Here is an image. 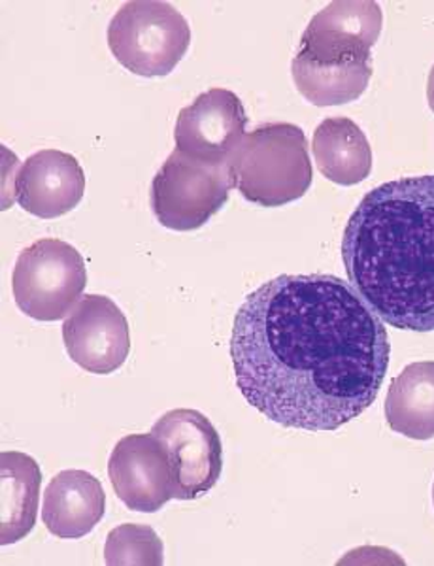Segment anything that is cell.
Wrapping results in <instances>:
<instances>
[{
	"label": "cell",
	"instance_id": "1",
	"mask_svg": "<svg viewBox=\"0 0 434 566\" xmlns=\"http://www.w3.org/2000/svg\"><path fill=\"white\" fill-rule=\"evenodd\" d=\"M383 322L351 283L284 274L250 293L231 336L242 397L289 429L337 431L374 405L389 368Z\"/></svg>",
	"mask_w": 434,
	"mask_h": 566
},
{
	"label": "cell",
	"instance_id": "2",
	"mask_svg": "<svg viewBox=\"0 0 434 566\" xmlns=\"http://www.w3.org/2000/svg\"><path fill=\"white\" fill-rule=\"evenodd\" d=\"M342 261L382 322L434 331V176L388 181L364 195L343 229Z\"/></svg>",
	"mask_w": 434,
	"mask_h": 566
},
{
	"label": "cell",
	"instance_id": "3",
	"mask_svg": "<svg viewBox=\"0 0 434 566\" xmlns=\"http://www.w3.org/2000/svg\"><path fill=\"white\" fill-rule=\"evenodd\" d=\"M229 168L234 189L263 208L303 199L314 176L305 130L293 123H265L247 133Z\"/></svg>",
	"mask_w": 434,
	"mask_h": 566
},
{
	"label": "cell",
	"instance_id": "4",
	"mask_svg": "<svg viewBox=\"0 0 434 566\" xmlns=\"http://www.w3.org/2000/svg\"><path fill=\"white\" fill-rule=\"evenodd\" d=\"M189 44L188 20L169 2L130 0L108 25L110 52L137 76H169L186 57Z\"/></svg>",
	"mask_w": 434,
	"mask_h": 566
},
{
	"label": "cell",
	"instance_id": "5",
	"mask_svg": "<svg viewBox=\"0 0 434 566\" xmlns=\"http://www.w3.org/2000/svg\"><path fill=\"white\" fill-rule=\"evenodd\" d=\"M87 285L85 261L74 245L40 239L21 251L12 274L18 308L39 322H59L82 301Z\"/></svg>",
	"mask_w": 434,
	"mask_h": 566
},
{
	"label": "cell",
	"instance_id": "6",
	"mask_svg": "<svg viewBox=\"0 0 434 566\" xmlns=\"http://www.w3.org/2000/svg\"><path fill=\"white\" fill-rule=\"evenodd\" d=\"M234 189L227 167H210L174 149L151 181V210L172 231H194L220 212Z\"/></svg>",
	"mask_w": 434,
	"mask_h": 566
},
{
	"label": "cell",
	"instance_id": "7",
	"mask_svg": "<svg viewBox=\"0 0 434 566\" xmlns=\"http://www.w3.org/2000/svg\"><path fill=\"white\" fill-rule=\"evenodd\" d=\"M169 453L174 474V499L197 501L214 490L223 470L220 434L204 413L178 408L151 427Z\"/></svg>",
	"mask_w": 434,
	"mask_h": 566
},
{
	"label": "cell",
	"instance_id": "8",
	"mask_svg": "<svg viewBox=\"0 0 434 566\" xmlns=\"http://www.w3.org/2000/svg\"><path fill=\"white\" fill-rule=\"evenodd\" d=\"M244 104L233 91L214 87L180 109L176 149L210 167H227L246 138Z\"/></svg>",
	"mask_w": 434,
	"mask_h": 566
},
{
	"label": "cell",
	"instance_id": "9",
	"mask_svg": "<svg viewBox=\"0 0 434 566\" xmlns=\"http://www.w3.org/2000/svg\"><path fill=\"white\" fill-rule=\"evenodd\" d=\"M383 13L372 0H335L311 18L298 55L331 63H372V48L382 33Z\"/></svg>",
	"mask_w": 434,
	"mask_h": 566
},
{
	"label": "cell",
	"instance_id": "10",
	"mask_svg": "<svg viewBox=\"0 0 434 566\" xmlns=\"http://www.w3.org/2000/svg\"><path fill=\"white\" fill-rule=\"evenodd\" d=\"M66 354L87 373H116L130 352L129 322L121 308L104 295H87L63 323Z\"/></svg>",
	"mask_w": 434,
	"mask_h": 566
},
{
	"label": "cell",
	"instance_id": "11",
	"mask_svg": "<svg viewBox=\"0 0 434 566\" xmlns=\"http://www.w3.org/2000/svg\"><path fill=\"white\" fill-rule=\"evenodd\" d=\"M112 488L125 506L156 514L174 499V474L167 448L156 434H129L117 442L108 461Z\"/></svg>",
	"mask_w": 434,
	"mask_h": 566
},
{
	"label": "cell",
	"instance_id": "12",
	"mask_svg": "<svg viewBox=\"0 0 434 566\" xmlns=\"http://www.w3.org/2000/svg\"><path fill=\"white\" fill-rule=\"evenodd\" d=\"M85 175L74 155L42 149L27 157L15 176V199L36 218L55 219L84 199Z\"/></svg>",
	"mask_w": 434,
	"mask_h": 566
},
{
	"label": "cell",
	"instance_id": "13",
	"mask_svg": "<svg viewBox=\"0 0 434 566\" xmlns=\"http://www.w3.org/2000/svg\"><path fill=\"white\" fill-rule=\"evenodd\" d=\"M106 510L103 483L85 470H63L44 491L42 522L47 531L63 538H84L97 527Z\"/></svg>",
	"mask_w": 434,
	"mask_h": 566
},
{
	"label": "cell",
	"instance_id": "14",
	"mask_svg": "<svg viewBox=\"0 0 434 566\" xmlns=\"http://www.w3.org/2000/svg\"><path fill=\"white\" fill-rule=\"evenodd\" d=\"M42 470L21 451L0 455V544L10 546L31 533L39 515Z\"/></svg>",
	"mask_w": 434,
	"mask_h": 566
},
{
	"label": "cell",
	"instance_id": "15",
	"mask_svg": "<svg viewBox=\"0 0 434 566\" xmlns=\"http://www.w3.org/2000/svg\"><path fill=\"white\" fill-rule=\"evenodd\" d=\"M319 172L338 186H356L372 172V148L350 117H327L311 140Z\"/></svg>",
	"mask_w": 434,
	"mask_h": 566
},
{
	"label": "cell",
	"instance_id": "16",
	"mask_svg": "<svg viewBox=\"0 0 434 566\" xmlns=\"http://www.w3.org/2000/svg\"><path fill=\"white\" fill-rule=\"evenodd\" d=\"M385 418L393 431L406 438H434V360L412 363L393 378Z\"/></svg>",
	"mask_w": 434,
	"mask_h": 566
},
{
	"label": "cell",
	"instance_id": "17",
	"mask_svg": "<svg viewBox=\"0 0 434 566\" xmlns=\"http://www.w3.org/2000/svg\"><path fill=\"white\" fill-rule=\"evenodd\" d=\"M298 93L319 108L353 103L363 95L372 77V63L331 65L298 55L292 63Z\"/></svg>",
	"mask_w": 434,
	"mask_h": 566
},
{
	"label": "cell",
	"instance_id": "18",
	"mask_svg": "<svg viewBox=\"0 0 434 566\" xmlns=\"http://www.w3.org/2000/svg\"><path fill=\"white\" fill-rule=\"evenodd\" d=\"M104 560L110 566H159L165 560V549L159 534L148 525L124 523L112 528L106 536Z\"/></svg>",
	"mask_w": 434,
	"mask_h": 566
},
{
	"label": "cell",
	"instance_id": "19",
	"mask_svg": "<svg viewBox=\"0 0 434 566\" xmlns=\"http://www.w3.org/2000/svg\"><path fill=\"white\" fill-rule=\"evenodd\" d=\"M427 101H428V108L433 109V112H434V65H433V69H431V74H428Z\"/></svg>",
	"mask_w": 434,
	"mask_h": 566
},
{
	"label": "cell",
	"instance_id": "20",
	"mask_svg": "<svg viewBox=\"0 0 434 566\" xmlns=\"http://www.w3.org/2000/svg\"><path fill=\"white\" fill-rule=\"evenodd\" d=\"M433 502H434V483H433Z\"/></svg>",
	"mask_w": 434,
	"mask_h": 566
}]
</instances>
